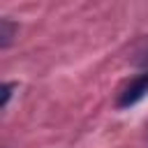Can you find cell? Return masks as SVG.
Returning a JSON list of instances; mask_svg holds the SVG:
<instances>
[{
  "instance_id": "6da1fadb",
  "label": "cell",
  "mask_w": 148,
  "mask_h": 148,
  "mask_svg": "<svg viewBox=\"0 0 148 148\" xmlns=\"http://www.w3.org/2000/svg\"><path fill=\"white\" fill-rule=\"evenodd\" d=\"M148 92V72H141L136 79L130 81V86L120 92L118 97V106H130V104H136L143 95Z\"/></svg>"
},
{
  "instance_id": "7a4b0ae2",
  "label": "cell",
  "mask_w": 148,
  "mask_h": 148,
  "mask_svg": "<svg viewBox=\"0 0 148 148\" xmlns=\"http://www.w3.org/2000/svg\"><path fill=\"white\" fill-rule=\"evenodd\" d=\"M12 35H14V25L7 21V18H2V32H0V37H2V49H7L9 46V42H12Z\"/></svg>"
},
{
  "instance_id": "3957f363",
  "label": "cell",
  "mask_w": 148,
  "mask_h": 148,
  "mask_svg": "<svg viewBox=\"0 0 148 148\" xmlns=\"http://www.w3.org/2000/svg\"><path fill=\"white\" fill-rule=\"evenodd\" d=\"M12 83H5L2 86V106H7V102H9V95H12Z\"/></svg>"
},
{
  "instance_id": "277c9868",
  "label": "cell",
  "mask_w": 148,
  "mask_h": 148,
  "mask_svg": "<svg viewBox=\"0 0 148 148\" xmlns=\"http://www.w3.org/2000/svg\"><path fill=\"white\" fill-rule=\"evenodd\" d=\"M143 67H146L143 72H148V53H146V58H143Z\"/></svg>"
}]
</instances>
